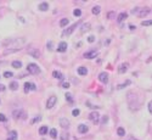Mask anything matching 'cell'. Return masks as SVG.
Returning <instances> with one entry per match:
<instances>
[{"label":"cell","instance_id":"cell-36","mask_svg":"<svg viewBox=\"0 0 152 140\" xmlns=\"http://www.w3.org/2000/svg\"><path fill=\"white\" fill-rule=\"evenodd\" d=\"M108 18H111V20H112V18H114L116 17V12H113V11H111V12H108Z\"/></svg>","mask_w":152,"mask_h":140},{"label":"cell","instance_id":"cell-8","mask_svg":"<svg viewBox=\"0 0 152 140\" xmlns=\"http://www.w3.org/2000/svg\"><path fill=\"white\" fill-rule=\"evenodd\" d=\"M77 27H78V23H74L73 26H71L69 28L65 29V30H63V33H62V35H63V37H65V35H69V34L72 33V32H73V30H74Z\"/></svg>","mask_w":152,"mask_h":140},{"label":"cell","instance_id":"cell-45","mask_svg":"<svg viewBox=\"0 0 152 140\" xmlns=\"http://www.w3.org/2000/svg\"><path fill=\"white\" fill-rule=\"evenodd\" d=\"M5 90V85L4 84H0V91H4Z\"/></svg>","mask_w":152,"mask_h":140},{"label":"cell","instance_id":"cell-26","mask_svg":"<svg viewBox=\"0 0 152 140\" xmlns=\"http://www.w3.org/2000/svg\"><path fill=\"white\" fill-rule=\"evenodd\" d=\"M68 22H69L68 18H62V20L60 21V26H61V27H66V26L68 25Z\"/></svg>","mask_w":152,"mask_h":140},{"label":"cell","instance_id":"cell-6","mask_svg":"<svg viewBox=\"0 0 152 140\" xmlns=\"http://www.w3.org/2000/svg\"><path fill=\"white\" fill-rule=\"evenodd\" d=\"M97 51L96 50H91V51H88V52H85L84 54V57L85 59H88V60H91V59H94V57H96L97 56Z\"/></svg>","mask_w":152,"mask_h":140},{"label":"cell","instance_id":"cell-34","mask_svg":"<svg viewBox=\"0 0 152 140\" xmlns=\"http://www.w3.org/2000/svg\"><path fill=\"white\" fill-rule=\"evenodd\" d=\"M7 121V117L3 113H0V122H6Z\"/></svg>","mask_w":152,"mask_h":140},{"label":"cell","instance_id":"cell-13","mask_svg":"<svg viewBox=\"0 0 152 140\" xmlns=\"http://www.w3.org/2000/svg\"><path fill=\"white\" fill-rule=\"evenodd\" d=\"M60 125L66 129V128L69 127V121L67 120V118H61V120H60Z\"/></svg>","mask_w":152,"mask_h":140},{"label":"cell","instance_id":"cell-38","mask_svg":"<svg viewBox=\"0 0 152 140\" xmlns=\"http://www.w3.org/2000/svg\"><path fill=\"white\" fill-rule=\"evenodd\" d=\"M66 100H68L69 102H72V101H73V98H72V95H71V94H66Z\"/></svg>","mask_w":152,"mask_h":140},{"label":"cell","instance_id":"cell-25","mask_svg":"<svg viewBox=\"0 0 152 140\" xmlns=\"http://www.w3.org/2000/svg\"><path fill=\"white\" fill-rule=\"evenodd\" d=\"M117 134H118L119 136H124V135H125V130H124V128L119 127V128L117 129Z\"/></svg>","mask_w":152,"mask_h":140},{"label":"cell","instance_id":"cell-1","mask_svg":"<svg viewBox=\"0 0 152 140\" xmlns=\"http://www.w3.org/2000/svg\"><path fill=\"white\" fill-rule=\"evenodd\" d=\"M24 39L23 38H17V39H6V40H4V43L3 44L4 45H10V44H16V45H19V44H24Z\"/></svg>","mask_w":152,"mask_h":140},{"label":"cell","instance_id":"cell-28","mask_svg":"<svg viewBox=\"0 0 152 140\" xmlns=\"http://www.w3.org/2000/svg\"><path fill=\"white\" fill-rule=\"evenodd\" d=\"M9 87H10V89H11V90H17V89H18V83H16V82H12L11 84L9 85Z\"/></svg>","mask_w":152,"mask_h":140},{"label":"cell","instance_id":"cell-20","mask_svg":"<svg viewBox=\"0 0 152 140\" xmlns=\"http://www.w3.org/2000/svg\"><path fill=\"white\" fill-rule=\"evenodd\" d=\"M86 73H88V70L85 67H79L78 68V74L79 76H86Z\"/></svg>","mask_w":152,"mask_h":140},{"label":"cell","instance_id":"cell-18","mask_svg":"<svg viewBox=\"0 0 152 140\" xmlns=\"http://www.w3.org/2000/svg\"><path fill=\"white\" fill-rule=\"evenodd\" d=\"M127 17H128V14H127V12H122V14H119L118 17H117V22H119V23L123 22V21H124Z\"/></svg>","mask_w":152,"mask_h":140},{"label":"cell","instance_id":"cell-10","mask_svg":"<svg viewBox=\"0 0 152 140\" xmlns=\"http://www.w3.org/2000/svg\"><path fill=\"white\" fill-rule=\"evenodd\" d=\"M67 48H68L67 43H66V41H61L60 44H58V46H57V51H60V52H65V51L67 50Z\"/></svg>","mask_w":152,"mask_h":140},{"label":"cell","instance_id":"cell-16","mask_svg":"<svg viewBox=\"0 0 152 140\" xmlns=\"http://www.w3.org/2000/svg\"><path fill=\"white\" fill-rule=\"evenodd\" d=\"M6 140H17V132L16 130L9 132V138Z\"/></svg>","mask_w":152,"mask_h":140},{"label":"cell","instance_id":"cell-23","mask_svg":"<svg viewBox=\"0 0 152 140\" xmlns=\"http://www.w3.org/2000/svg\"><path fill=\"white\" fill-rule=\"evenodd\" d=\"M46 133H48V127H46V125H43L42 128L39 129V134H40V135H45Z\"/></svg>","mask_w":152,"mask_h":140},{"label":"cell","instance_id":"cell-32","mask_svg":"<svg viewBox=\"0 0 152 140\" xmlns=\"http://www.w3.org/2000/svg\"><path fill=\"white\" fill-rule=\"evenodd\" d=\"M129 84H130V80H127L124 84H120V85H118L117 88H118V89H123V88L125 87V85H129Z\"/></svg>","mask_w":152,"mask_h":140},{"label":"cell","instance_id":"cell-21","mask_svg":"<svg viewBox=\"0 0 152 140\" xmlns=\"http://www.w3.org/2000/svg\"><path fill=\"white\" fill-rule=\"evenodd\" d=\"M89 29H90V23H84L82 26V28H80V33H85Z\"/></svg>","mask_w":152,"mask_h":140},{"label":"cell","instance_id":"cell-29","mask_svg":"<svg viewBox=\"0 0 152 140\" xmlns=\"http://www.w3.org/2000/svg\"><path fill=\"white\" fill-rule=\"evenodd\" d=\"M100 9H101L100 6H94L93 7V14L94 15H99L100 14Z\"/></svg>","mask_w":152,"mask_h":140},{"label":"cell","instance_id":"cell-12","mask_svg":"<svg viewBox=\"0 0 152 140\" xmlns=\"http://www.w3.org/2000/svg\"><path fill=\"white\" fill-rule=\"evenodd\" d=\"M150 14V9L148 7H144V9H140V12H139V17H145Z\"/></svg>","mask_w":152,"mask_h":140},{"label":"cell","instance_id":"cell-40","mask_svg":"<svg viewBox=\"0 0 152 140\" xmlns=\"http://www.w3.org/2000/svg\"><path fill=\"white\" fill-rule=\"evenodd\" d=\"M79 113H80V111H79L78 109H74V110L72 111V115H73V116H76V117H77V116H78Z\"/></svg>","mask_w":152,"mask_h":140},{"label":"cell","instance_id":"cell-39","mask_svg":"<svg viewBox=\"0 0 152 140\" xmlns=\"http://www.w3.org/2000/svg\"><path fill=\"white\" fill-rule=\"evenodd\" d=\"M139 12H140V7H135V9H133V10H131V14H138L139 15Z\"/></svg>","mask_w":152,"mask_h":140},{"label":"cell","instance_id":"cell-19","mask_svg":"<svg viewBox=\"0 0 152 140\" xmlns=\"http://www.w3.org/2000/svg\"><path fill=\"white\" fill-rule=\"evenodd\" d=\"M52 76H54L56 79H61V80L63 79V74L61 73V72H58V71H54V72H52Z\"/></svg>","mask_w":152,"mask_h":140},{"label":"cell","instance_id":"cell-43","mask_svg":"<svg viewBox=\"0 0 152 140\" xmlns=\"http://www.w3.org/2000/svg\"><path fill=\"white\" fill-rule=\"evenodd\" d=\"M148 111H150V113L152 115V101L148 102Z\"/></svg>","mask_w":152,"mask_h":140},{"label":"cell","instance_id":"cell-31","mask_svg":"<svg viewBox=\"0 0 152 140\" xmlns=\"http://www.w3.org/2000/svg\"><path fill=\"white\" fill-rule=\"evenodd\" d=\"M73 15H74V16H77V17H79L80 15H82V11H80L79 9H76L74 11H73Z\"/></svg>","mask_w":152,"mask_h":140},{"label":"cell","instance_id":"cell-33","mask_svg":"<svg viewBox=\"0 0 152 140\" xmlns=\"http://www.w3.org/2000/svg\"><path fill=\"white\" fill-rule=\"evenodd\" d=\"M108 122V116H104L102 120H101V124H106Z\"/></svg>","mask_w":152,"mask_h":140},{"label":"cell","instance_id":"cell-35","mask_svg":"<svg viewBox=\"0 0 152 140\" xmlns=\"http://www.w3.org/2000/svg\"><path fill=\"white\" fill-rule=\"evenodd\" d=\"M40 120H42V117H40V116H37L35 118H34V120L32 121V122H30V123H32V124H34V123H37V122H39Z\"/></svg>","mask_w":152,"mask_h":140},{"label":"cell","instance_id":"cell-3","mask_svg":"<svg viewBox=\"0 0 152 140\" xmlns=\"http://www.w3.org/2000/svg\"><path fill=\"white\" fill-rule=\"evenodd\" d=\"M27 71L29 73H32V74H37V73L40 72V68L37 66L35 63H29L28 66H27Z\"/></svg>","mask_w":152,"mask_h":140},{"label":"cell","instance_id":"cell-41","mask_svg":"<svg viewBox=\"0 0 152 140\" xmlns=\"http://www.w3.org/2000/svg\"><path fill=\"white\" fill-rule=\"evenodd\" d=\"M88 41H89V43H94V41H95V37H94V35H90V37L88 38Z\"/></svg>","mask_w":152,"mask_h":140},{"label":"cell","instance_id":"cell-4","mask_svg":"<svg viewBox=\"0 0 152 140\" xmlns=\"http://www.w3.org/2000/svg\"><path fill=\"white\" fill-rule=\"evenodd\" d=\"M89 120L93 122V123H99L100 122V115L96 112V111H94V112H91L90 115H89Z\"/></svg>","mask_w":152,"mask_h":140},{"label":"cell","instance_id":"cell-24","mask_svg":"<svg viewBox=\"0 0 152 140\" xmlns=\"http://www.w3.org/2000/svg\"><path fill=\"white\" fill-rule=\"evenodd\" d=\"M50 136H51L52 139H56V138H57V130H56L55 128L50 129Z\"/></svg>","mask_w":152,"mask_h":140},{"label":"cell","instance_id":"cell-37","mask_svg":"<svg viewBox=\"0 0 152 140\" xmlns=\"http://www.w3.org/2000/svg\"><path fill=\"white\" fill-rule=\"evenodd\" d=\"M4 77L10 78V77H12V73H11V72H9V71H6V72H4Z\"/></svg>","mask_w":152,"mask_h":140},{"label":"cell","instance_id":"cell-5","mask_svg":"<svg viewBox=\"0 0 152 140\" xmlns=\"http://www.w3.org/2000/svg\"><path fill=\"white\" fill-rule=\"evenodd\" d=\"M56 102H57L56 96H50V98L48 99V101H46V109H52Z\"/></svg>","mask_w":152,"mask_h":140},{"label":"cell","instance_id":"cell-27","mask_svg":"<svg viewBox=\"0 0 152 140\" xmlns=\"http://www.w3.org/2000/svg\"><path fill=\"white\" fill-rule=\"evenodd\" d=\"M12 67H15V68H21V67H22V62H21V61H14V62H12Z\"/></svg>","mask_w":152,"mask_h":140},{"label":"cell","instance_id":"cell-44","mask_svg":"<svg viewBox=\"0 0 152 140\" xmlns=\"http://www.w3.org/2000/svg\"><path fill=\"white\" fill-rule=\"evenodd\" d=\"M48 46H49V50H52V48H51V46H52V43L49 41V43H48Z\"/></svg>","mask_w":152,"mask_h":140},{"label":"cell","instance_id":"cell-15","mask_svg":"<svg viewBox=\"0 0 152 140\" xmlns=\"http://www.w3.org/2000/svg\"><path fill=\"white\" fill-rule=\"evenodd\" d=\"M12 116H14L15 120H18V118H21L22 116H24V113L22 112V110H16V111H14Z\"/></svg>","mask_w":152,"mask_h":140},{"label":"cell","instance_id":"cell-42","mask_svg":"<svg viewBox=\"0 0 152 140\" xmlns=\"http://www.w3.org/2000/svg\"><path fill=\"white\" fill-rule=\"evenodd\" d=\"M62 88H65V89H68V88H69V83H67V82L62 83Z\"/></svg>","mask_w":152,"mask_h":140},{"label":"cell","instance_id":"cell-2","mask_svg":"<svg viewBox=\"0 0 152 140\" xmlns=\"http://www.w3.org/2000/svg\"><path fill=\"white\" fill-rule=\"evenodd\" d=\"M27 52H28V55L33 56L34 59H39L40 56H42V52H40L38 49H35V48H30V49H28Z\"/></svg>","mask_w":152,"mask_h":140},{"label":"cell","instance_id":"cell-14","mask_svg":"<svg viewBox=\"0 0 152 140\" xmlns=\"http://www.w3.org/2000/svg\"><path fill=\"white\" fill-rule=\"evenodd\" d=\"M21 50V48H14V49H5L4 50V55H10V54H14V52H17Z\"/></svg>","mask_w":152,"mask_h":140},{"label":"cell","instance_id":"cell-30","mask_svg":"<svg viewBox=\"0 0 152 140\" xmlns=\"http://www.w3.org/2000/svg\"><path fill=\"white\" fill-rule=\"evenodd\" d=\"M141 26H152V20H148V21H142V22H141Z\"/></svg>","mask_w":152,"mask_h":140},{"label":"cell","instance_id":"cell-47","mask_svg":"<svg viewBox=\"0 0 152 140\" xmlns=\"http://www.w3.org/2000/svg\"><path fill=\"white\" fill-rule=\"evenodd\" d=\"M61 139H62V140H66V134H62V136H61Z\"/></svg>","mask_w":152,"mask_h":140},{"label":"cell","instance_id":"cell-22","mask_svg":"<svg viewBox=\"0 0 152 140\" xmlns=\"http://www.w3.org/2000/svg\"><path fill=\"white\" fill-rule=\"evenodd\" d=\"M38 9L40 10V11H46V10L49 9V4H48V3H42V4L39 5Z\"/></svg>","mask_w":152,"mask_h":140},{"label":"cell","instance_id":"cell-7","mask_svg":"<svg viewBox=\"0 0 152 140\" xmlns=\"http://www.w3.org/2000/svg\"><path fill=\"white\" fill-rule=\"evenodd\" d=\"M99 80L101 82V83H107L108 82V74L106 73V72H101L100 74H99Z\"/></svg>","mask_w":152,"mask_h":140},{"label":"cell","instance_id":"cell-46","mask_svg":"<svg viewBox=\"0 0 152 140\" xmlns=\"http://www.w3.org/2000/svg\"><path fill=\"white\" fill-rule=\"evenodd\" d=\"M135 28H136V27H135V26H133V25H130V26H129V29H130V30H134Z\"/></svg>","mask_w":152,"mask_h":140},{"label":"cell","instance_id":"cell-11","mask_svg":"<svg viewBox=\"0 0 152 140\" xmlns=\"http://www.w3.org/2000/svg\"><path fill=\"white\" fill-rule=\"evenodd\" d=\"M128 67H129V63H127V62L122 63L120 66L118 67V72H119V73H125V72L128 71Z\"/></svg>","mask_w":152,"mask_h":140},{"label":"cell","instance_id":"cell-9","mask_svg":"<svg viewBox=\"0 0 152 140\" xmlns=\"http://www.w3.org/2000/svg\"><path fill=\"white\" fill-rule=\"evenodd\" d=\"M35 84L34 83H24V93H28L29 90H35Z\"/></svg>","mask_w":152,"mask_h":140},{"label":"cell","instance_id":"cell-17","mask_svg":"<svg viewBox=\"0 0 152 140\" xmlns=\"http://www.w3.org/2000/svg\"><path fill=\"white\" fill-rule=\"evenodd\" d=\"M88 130H89L88 125H85V124H79V127H78V132H79V133L84 134V133H86Z\"/></svg>","mask_w":152,"mask_h":140}]
</instances>
